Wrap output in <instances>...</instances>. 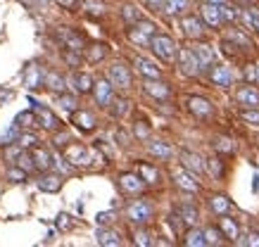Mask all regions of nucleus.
<instances>
[{"label":"nucleus","mask_w":259,"mask_h":247,"mask_svg":"<svg viewBox=\"0 0 259 247\" xmlns=\"http://www.w3.org/2000/svg\"><path fill=\"white\" fill-rule=\"evenodd\" d=\"M207 3H214V5H224L226 0H207Z\"/></svg>","instance_id":"nucleus-63"},{"label":"nucleus","mask_w":259,"mask_h":247,"mask_svg":"<svg viewBox=\"0 0 259 247\" xmlns=\"http://www.w3.org/2000/svg\"><path fill=\"white\" fill-rule=\"evenodd\" d=\"M202 19L207 26L212 29H219L226 19H224V12H221V5H214V3H204L202 5Z\"/></svg>","instance_id":"nucleus-15"},{"label":"nucleus","mask_w":259,"mask_h":247,"mask_svg":"<svg viewBox=\"0 0 259 247\" xmlns=\"http://www.w3.org/2000/svg\"><path fill=\"white\" fill-rule=\"evenodd\" d=\"M221 12H224V19H231V22H233V19H238V10L236 8H228L226 3L221 5Z\"/></svg>","instance_id":"nucleus-57"},{"label":"nucleus","mask_w":259,"mask_h":247,"mask_svg":"<svg viewBox=\"0 0 259 247\" xmlns=\"http://www.w3.org/2000/svg\"><path fill=\"white\" fill-rule=\"evenodd\" d=\"M93 86H95V81L91 74H76V76H74V90H76L79 95L93 93Z\"/></svg>","instance_id":"nucleus-29"},{"label":"nucleus","mask_w":259,"mask_h":247,"mask_svg":"<svg viewBox=\"0 0 259 247\" xmlns=\"http://www.w3.org/2000/svg\"><path fill=\"white\" fill-rule=\"evenodd\" d=\"M183 245L188 247H204L207 245V238H204V231H186V238H183Z\"/></svg>","instance_id":"nucleus-37"},{"label":"nucleus","mask_w":259,"mask_h":247,"mask_svg":"<svg viewBox=\"0 0 259 247\" xmlns=\"http://www.w3.org/2000/svg\"><path fill=\"white\" fill-rule=\"evenodd\" d=\"M126 36H128V40H131V43H136V45H150V40H152V36H150V33H145L143 29H138L136 24L126 31Z\"/></svg>","instance_id":"nucleus-35"},{"label":"nucleus","mask_w":259,"mask_h":247,"mask_svg":"<svg viewBox=\"0 0 259 247\" xmlns=\"http://www.w3.org/2000/svg\"><path fill=\"white\" fill-rule=\"evenodd\" d=\"M138 174H141V178L148 185H157L159 181H162L159 169L155 167V164H150V162H138Z\"/></svg>","instance_id":"nucleus-20"},{"label":"nucleus","mask_w":259,"mask_h":247,"mask_svg":"<svg viewBox=\"0 0 259 247\" xmlns=\"http://www.w3.org/2000/svg\"><path fill=\"white\" fill-rule=\"evenodd\" d=\"M134 133H136V138H141V140H148V136H150V126H148V121L145 119H138L136 121V126H134Z\"/></svg>","instance_id":"nucleus-45"},{"label":"nucleus","mask_w":259,"mask_h":247,"mask_svg":"<svg viewBox=\"0 0 259 247\" xmlns=\"http://www.w3.org/2000/svg\"><path fill=\"white\" fill-rule=\"evenodd\" d=\"M15 121L24 131H31L33 126H38V114H36V110H26V112H22V114H17Z\"/></svg>","instance_id":"nucleus-32"},{"label":"nucleus","mask_w":259,"mask_h":247,"mask_svg":"<svg viewBox=\"0 0 259 247\" xmlns=\"http://www.w3.org/2000/svg\"><path fill=\"white\" fill-rule=\"evenodd\" d=\"M107 57V45L105 43H93L91 48H86V62L88 64H98Z\"/></svg>","instance_id":"nucleus-30"},{"label":"nucleus","mask_w":259,"mask_h":247,"mask_svg":"<svg viewBox=\"0 0 259 247\" xmlns=\"http://www.w3.org/2000/svg\"><path fill=\"white\" fill-rule=\"evenodd\" d=\"M193 53H195L197 62H200V67H202V69H212L214 60H217V55H214L212 45H207V43H200V45H195V48H193Z\"/></svg>","instance_id":"nucleus-21"},{"label":"nucleus","mask_w":259,"mask_h":247,"mask_svg":"<svg viewBox=\"0 0 259 247\" xmlns=\"http://www.w3.org/2000/svg\"><path fill=\"white\" fill-rule=\"evenodd\" d=\"M83 8H86L88 15H93V17L105 15V5H102V3H95V0H86V3H83Z\"/></svg>","instance_id":"nucleus-44"},{"label":"nucleus","mask_w":259,"mask_h":247,"mask_svg":"<svg viewBox=\"0 0 259 247\" xmlns=\"http://www.w3.org/2000/svg\"><path fill=\"white\" fill-rule=\"evenodd\" d=\"M143 90H145L150 97L162 100V103L171 97V88H169V83H164V81H159V79H148L145 83H143Z\"/></svg>","instance_id":"nucleus-11"},{"label":"nucleus","mask_w":259,"mask_h":247,"mask_svg":"<svg viewBox=\"0 0 259 247\" xmlns=\"http://www.w3.org/2000/svg\"><path fill=\"white\" fill-rule=\"evenodd\" d=\"M53 143H55V147H67V145H69V136H67V133H62V136H55L53 138Z\"/></svg>","instance_id":"nucleus-59"},{"label":"nucleus","mask_w":259,"mask_h":247,"mask_svg":"<svg viewBox=\"0 0 259 247\" xmlns=\"http://www.w3.org/2000/svg\"><path fill=\"white\" fill-rule=\"evenodd\" d=\"M93 97H95V103H98V107H110L112 100H114V86H112V81L110 79L95 81Z\"/></svg>","instance_id":"nucleus-8"},{"label":"nucleus","mask_w":259,"mask_h":247,"mask_svg":"<svg viewBox=\"0 0 259 247\" xmlns=\"http://www.w3.org/2000/svg\"><path fill=\"white\" fill-rule=\"evenodd\" d=\"M181 216H183V221H186V226H195L197 219H200V212H197L195 205H190V202H183V205H179V209H176Z\"/></svg>","instance_id":"nucleus-31"},{"label":"nucleus","mask_w":259,"mask_h":247,"mask_svg":"<svg viewBox=\"0 0 259 247\" xmlns=\"http://www.w3.org/2000/svg\"><path fill=\"white\" fill-rule=\"evenodd\" d=\"M219 228L224 231V235H226L228 240H233V242L240 238V226H238L236 219H231L228 214L219 216Z\"/></svg>","instance_id":"nucleus-25"},{"label":"nucleus","mask_w":259,"mask_h":247,"mask_svg":"<svg viewBox=\"0 0 259 247\" xmlns=\"http://www.w3.org/2000/svg\"><path fill=\"white\" fill-rule=\"evenodd\" d=\"M145 185L148 183L141 178V174H121L119 176V188H121V192H126V195H138V192H143Z\"/></svg>","instance_id":"nucleus-12"},{"label":"nucleus","mask_w":259,"mask_h":247,"mask_svg":"<svg viewBox=\"0 0 259 247\" xmlns=\"http://www.w3.org/2000/svg\"><path fill=\"white\" fill-rule=\"evenodd\" d=\"M134 242L136 245H143V247H148V245H152V240H150V233L148 231H136L134 233Z\"/></svg>","instance_id":"nucleus-49"},{"label":"nucleus","mask_w":259,"mask_h":247,"mask_svg":"<svg viewBox=\"0 0 259 247\" xmlns=\"http://www.w3.org/2000/svg\"><path fill=\"white\" fill-rule=\"evenodd\" d=\"M257 64L254 62H250V64H245V81L247 83H257Z\"/></svg>","instance_id":"nucleus-50"},{"label":"nucleus","mask_w":259,"mask_h":247,"mask_svg":"<svg viewBox=\"0 0 259 247\" xmlns=\"http://www.w3.org/2000/svg\"><path fill=\"white\" fill-rule=\"evenodd\" d=\"M107 79L112 81V86L121 88V90H128L131 83H134V76H131V69L126 67L124 62H114L107 69Z\"/></svg>","instance_id":"nucleus-4"},{"label":"nucleus","mask_w":259,"mask_h":247,"mask_svg":"<svg viewBox=\"0 0 259 247\" xmlns=\"http://www.w3.org/2000/svg\"><path fill=\"white\" fill-rule=\"evenodd\" d=\"M95 238H98V242L105 247H119L121 245V235H119L117 231H112V228H98V233H95Z\"/></svg>","instance_id":"nucleus-27"},{"label":"nucleus","mask_w":259,"mask_h":247,"mask_svg":"<svg viewBox=\"0 0 259 247\" xmlns=\"http://www.w3.org/2000/svg\"><path fill=\"white\" fill-rule=\"evenodd\" d=\"M36 143H38V138H36L33 131H22V136H19V140H17V145H19L22 150H33Z\"/></svg>","instance_id":"nucleus-40"},{"label":"nucleus","mask_w":259,"mask_h":247,"mask_svg":"<svg viewBox=\"0 0 259 247\" xmlns=\"http://www.w3.org/2000/svg\"><path fill=\"white\" fill-rule=\"evenodd\" d=\"M5 178H8L10 183H24V181H26V169H22L19 164H17V167H10Z\"/></svg>","instance_id":"nucleus-41"},{"label":"nucleus","mask_w":259,"mask_h":247,"mask_svg":"<svg viewBox=\"0 0 259 247\" xmlns=\"http://www.w3.org/2000/svg\"><path fill=\"white\" fill-rule=\"evenodd\" d=\"M64 162H69V167H91L93 152L81 143H69L64 147Z\"/></svg>","instance_id":"nucleus-3"},{"label":"nucleus","mask_w":259,"mask_h":247,"mask_svg":"<svg viewBox=\"0 0 259 247\" xmlns=\"http://www.w3.org/2000/svg\"><path fill=\"white\" fill-rule=\"evenodd\" d=\"M204 238H207V245H221L224 242V231L217 228V226H209V228H204Z\"/></svg>","instance_id":"nucleus-39"},{"label":"nucleus","mask_w":259,"mask_h":247,"mask_svg":"<svg viewBox=\"0 0 259 247\" xmlns=\"http://www.w3.org/2000/svg\"><path fill=\"white\" fill-rule=\"evenodd\" d=\"M240 245H252V247L257 245L259 247V233H250L245 240H240Z\"/></svg>","instance_id":"nucleus-60"},{"label":"nucleus","mask_w":259,"mask_h":247,"mask_svg":"<svg viewBox=\"0 0 259 247\" xmlns=\"http://www.w3.org/2000/svg\"><path fill=\"white\" fill-rule=\"evenodd\" d=\"M243 19H245V22H247V24H250V26H254V29H257V31H259V17L254 15L252 10H247V12H243Z\"/></svg>","instance_id":"nucleus-53"},{"label":"nucleus","mask_w":259,"mask_h":247,"mask_svg":"<svg viewBox=\"0 0 259 247\" xmlns=\"http://www.w3.org/2000/svg\"><path fill=\"white\" fill-rule=\"evenodd\" d=\"M236 100L238 105H243V107H247V110H259V90H254L250 86H243L236 90Z\"/></svg>","instance_id":"nucleus-16"},{"label":"nucleus","mask_w":259,"mask_h":247,"mask_svg":"<svg viewBox=\"0 0 259 247\" xmlns=\"http://www.w3.org/2000/svg\"><path fill=\"white\" fill-rule=\"evenodd\" d=\"M174 183L179 185L181 190H186V192H197L200 190V183L195 181V176H193V171H188L186 167H181V169H174Z\"/></svg>","instance_id":"nucleus-10"},{"label":"nucleus","mask_w":259,"mask_h":247,"mask_svg":"<svg viewBox=\"0 0 259 247\" xmlns=\"http://www.w3.org/2000/svg\"><path fill=\"white\" fill-rule=\"evenodd\" d=\"M95 219H98V223H100V226H110V223L114 221V212H100Z\"/></svg>","instance_id":"nucleus-52"},{"label":"nucleus","mask_w":259,"mask_h":247,"mask_svg":"<svg viewBox=\"0 0 259 247\" xmlns=\"http://www.w3.org/2000/svg\"><path fill=\"white\" fill-rule=\"evenodd\" d=\"M134 64H136V69H138L145 79H159V76H162V69H159L155 62L145 60V57H136Z\"/></svg>","instance_id":"nucleus-22"},{"label":"nucleus","mask_w":259,"mask_h":247,"mask_svg":"<svg viewBox=\"0 0 259 247\" xmlns=\"http://www.w3.org/2000/svg\"><path fill=\"white\" fill-rule=\"evenodd\" d=\"M136 26H138V29H143L145 33H150V36H155V29H157V26L152 24V22H145V19H141V22H136Z\"/></svg>","instance_id":"nucleus-56"},{"label":"nucleus","mask_w":259,"mask_h":247,"mask_svg":"<svg viewBox=\"0 0 259 247\" xmlns=\"http://www.w3.org/2000/svg\"><path fill=\"white\" fill-rule=\"evenodd\" d=\"M181 29H183V33L193 40H197V38H202L204 36V22L195 15L183 17V19H181Z\"/></svg>","instance_id":"nucleus-14"},{"label":"nucleus","mask_w":259,"mask_h":247,"mask_svg":"<svg viewBox=\"0 0 259 247\" xmlns=\"http://www.w3.org/2000/svg\"><path fill=\"white\" fill-rule=\"evenodd\" d=\"M252 12H254V15H257V17H259V8H252Z\"/></svg>","instance_id":"nucleus-64"},{"label":"nucleus","mask_w":259,"mask_h":247,"mask_svg":"<svg viewBox=\"0 0 259 247\" xmlns=\"http://www.w3.org/2000/svg\"><path fill=\"white\" fill-rule=\"evenodd\" d=\"M31 157L33 162H36V169H40V171H50V167H53V157H50V152L46 150V147H33L31 150Z\"/></svg>","instance_id":"nucleus-28"},{"label":"nucleus","mask_w":259,"mask_h":247,"mask_svg":"<svg viewBox=\"0 0 259 247\" xmlns=\"http://www.w3.org/2000/svg\"><path fill=\"white\" fill-rule=\"evenodd\" d=\"M57 38L62 40V45L67 50H74V53H83L86 45H83V36L79 31H74L69 26H60V31H57Z\"/></svg>","instance_id":"nucleus-6"},{"label":"nucleus","mask_w":259,"mask_h":247,"mask_svg":"<svg viewBox=\"0 0 259 247\" xmlns=\"http://www.w3.org/2000/svg\"><path fill=\"white\" fill-rule=\"evenodd\" d=\"M60 8H64V10H69V12H74V10L79 8V0H55Z\"/></svg>","instance_id":"nucleus-58"},{"label":"nucleus","mask_w":259,"mask_h":247,"mask_svg":"<svg viewBox=\"0 0 259 247\" xmlns=\"http://www.w3.org/2000/svg\"><path fill=\"white\" fill-rule=\"evenodd\" d=\"M179 67H181V72L186 74V76H197V74L202 72V67H200V62H197L193 48L179 50Z\"/></svg>","instance_id":"nucleus-9"},{"label":"nucleus","mask_w":259,"mask_h":247,"mask_svg":"<svg viewBox=\"0 0 259 247\" xmlns=\"http://www.w3.org/2000/svg\"><path fill=\"white\" fill-rule=\"evenodd\" d=\"M36 185H38L40 192H60V188H62V176L43 171V176L38 178V183Z\"/></svg>","instance_id":"nucleus-19"},{"label":"nucleus","mask_w":259,"mask_h":247,"mask_svg":"<svg viewBox=\"0 0 259 247\" xmlns=\"http://www.w3.org/2000/svg\"><path fill=\"white\" fill-rule=\"evenodd\" d=\"M207 169H209V174H212L214 178H224V174H226V164H224L219 157H212V160L207 162Z\"/></svg>","instance_id":"nucleus-42"},{"label":"nucleus","mask_w":259,"mask_h":247,"mask_svg":"<svg viewBox=\"0 0 259 247\" xmlns=\"http://www.w3.org/2000/svg\"><path fill=\"white\" fill-rule=\"evenodd\" d=\"M148 152L152 157H157V160L166 162L174 157V147L169 143H162V140H150L148 143Z\"/></svg>","instance_id":"nucleus-23"},{"label":"nucleus","mask_w":259,"mask_h":247,"mask_svg":"<svg viewBox=\"0 0 259 247\" xmlns=\"http://www.w3.org/2000/svg\"><path fill=\"white\" fill-rule=\"evenodd\" d=\"M22 81L29 90H40V88H46V72L40 69L38 64L29 62L22 72Z\"/></svg>","instance_id":"nucleus-5"},{"label":"nucleus","mask_w":259,"mask_h":247,"mask_svg":"<svg viewBox=\"0 0 259 247\" xmlns=\"http://www.w3.org/2000/svg\"><path fill=\"white\" fill-rule=\"evenodd\" d=\"M181 162H183V167L188 169V171H193V174H202L204 169H207L202 157L195 155V152H181Z\"/></svg>","instance_id":"nucleus-24"},{"label":"nucleus","mask_w":259,"mask_h":247,"mask_svg":"<svg viewBox=\"0 0 259 247\" xmlns=\"http://www.w3.org/2000/svg\"><path fill=\"white\" fill-rule=\"evenodd\" d=\"M143 3H145V8H150L152 12H159V10H164L166 0H143Z\"/></svg>","instance_id":"nucleus-55"},{"label":"nucleus","mask_w":259,"mask_h":247,"mask_svg":"<svg viewBox=\"0 0 259 247\" xmlns=\"http://www.w3.org/2000/svg\"><path fill=\"white\" fill-rule=\"evenodd\" d=\"M214 150L219 152V155H233V152H236V143L226 136H219L214 140Z\"/></svg>","instance_id":"nucleus-38"},{"label":"nucleus","mask_w":259,"mask_h":247,"mask_svg":"<svg viewBox=\"0 0 259 247\" xmlns=\"http://www.w3.org/2000/svg\"><path fill=\"white\" fill-rule=\"evenodd\" d=\"M209 79H212L214 86H219V88L233 86V72H231V67H226V64H217L212 69V74H209Z\"/></svg>","instance_id":"nucleus-17"},{"label":"nucleus","mask_w":259,"mask_h":247,"mask_svg":"<svg viewBox=\"0 0 259 247\" xmlns=\"http://www.w3.org/2000/svg\"><path fill=\"white\" fill-rule=\"evenodd\" d=\"M57 228H60V231H71V228H74L71 216H67V214H60V216H57Z\"/></svg>","instance_id":"nucleus-51"},{"label":"nucleus","mask_w":259,"mask_h":247,"mask_svg":"<svg viewBox=\"0 0 259 247\" xmlns=\"http://www.w3.org/2000/svg\"><path fill=\"white\" fill-rule=\"evenodd\" d=\"M36 114H38V126L46 128V131H53V133H55L57 128L62 126V121L57 119V114L50 112L48 107H36Z\"/></svg>","instance_id":"nucleus-18"},{"label":"nucleus","mask_w":259,"mask_h":247,"mask_svg":"<svg viewBox=\"0 0 259 247\" xmlns=\"http://www.w3.org/2000/svg\"><path fill=\"white\" fill-rule=\"evenodd\" d=\"M188 8H190V0H166L164 3V12L166 15H171V17L183 15Z\"/></svg>","instance_id":"nucleus-34"},{"label":"nucleus","mask_w":259,"mask_h":247,"mask_svg":"<svg viewBox=\"0 0 259 247\" xmlns=\"http://www.w3.org/2000/svg\"><path fill=\"white\" fill-rule=\"evenodd\" d=\"M112 117L114 119H121L126 112H128V100H124V97H119V100H112Z\"/></svg>","instance_id":"nucleus-43"},{"label":"nucleus","mask_w":259,"mask_h":247,"mask_svg":"<svg viewBox=\"0 0 259 247\" xmlns=\"http://www.w3.org/2000/svg\"><path fill=\"white\" fill-rule=\"evenodd\" d=\"M150 50H152L159 60H164V62H174V60L179 57V45H176V40H174L171 36H164V33H155V36H152Z\"/></svg>","instance_id":"nucleus-1"},{"label":"nucleus","mask_w":259,"mask_h":247,"mask_svg":"<svg viewBox=\"0 0 259 247\" xmlns=\"http://www.w3.org/2000/svg\"><path fill=\"white\" fill-rule=\"evenodd\" d=\"M188 110L193 117H197V119H212L214 117V105L202 95L188 97Z\"/></svg>","instance_id":"nucleus-7"},{"label":"nucleus","mask_w":259,"mask_h":247,"mask_svg":"<svg viewBox=\"0 0 259 247\" xmlns=\"http://www.w3.org/2000/svg\"><path fill=\"white\" fill-rule=\"evenodd\" d=\"M71 124L79 128V131H83V133H91V131L98 126V119H95L93 112L76 110V112H71Z\"/></svg>","instance_id":"nucleus-13"},{"label":"nucleus","mask_w":259,"mask_h":247,"mask_svg":"<svg viewBox=\"0 0 259 247\" xmlns=\"http://www.w3.org/2000/svg\"><path fill=\"white\" fill-rule=\"evenodd\" d=\"M252 188H254V192H259V174L254 176V183H252Z\"/></svg>","instance_id":"nucleus-62"},{"label":"nucleus","mask_w":259,"mask_h":247,"mask_svg":"<svg viewBox=\"0 0 259 247\" xmlns=\"http://www.w3.org/2000/svg\"><path fill=\"white\" fill-rule=\"evenodd\" d=\"M183 223H186V221H183V216H181L179 212L169 216V226L174 228V233H176V235H181V233H186V228H183Z\"/></svg>","instance_id":"nucleus-46"},{"label":"nucleus","mask_w":259,"mask_h":247,"mask_svg":"<svg viewBox=\"0 0 259 247\" xmlns=\"http://www.w3.org/2000/svg\"><path fill=\"white\" fill-rule=\"evenodd\" d=\"M126 216L128 221L136 223V226H148L152 219H155V205L150 200H136L126 207Z\"/></svg>","instance_id":"nucleus-2"},{"label":"nucleus","mask_w":259,"mask_h":247,"mask_svg":"<svg viewBox=\"0 0 259 247\" xmlns=\"http://www.w3.org/2000/svg\"><path fill=\"white\" fill-rule=\"evenodd\" d=\"M121 15H124L126 22H131V24H136V22H141V12L136 8H131V5H126L124 10H121Z\"/></svg>","instance_id":"nucleus-48"},{"label":"nucleus","mask_w":259,"mask_h":247,"mask_svg":"<svg viewBox=\"0 0 259 247\" xmlns=\"http://www.w3.org/2000/svg\"><path fill=\"white\" fill-rule=\"evenodd\" d=\"M60 107H62V110H67V112H76V97L60 93Z\"/></svg>","instance_id":"nucleus-47"},{"label":"nucleus","mask_w":259,"mask_h":247,"mask_svg":"<svg viewBox=\"0 0 259 247\" xmlns=\"http://www.w3.org/2000/svg\"><path fill=\"white\" fill-rule=\"evenodd\" d=\"M22 3H24V5H26L29 10H40L43 5H46V0H22Z\"/></svg>","instance_id":"nucleus-61"},{"label":"nucleus","mask_w":259,"mask_h":247,"mask_svg":"<svg viewBox=\"0 0 259 247\" xmlns=\"http://www.w3.org/2000/svg\"><path fill=\"white\" fill-rule=\"evenodd\" d=\"M22 131H24V128L15 121V124H12V126H10L3 136H0V145H3V147H8V145L17 143V140H19V136H22Z\"/></svg>","instance_id":"nucleus-36"},{"label":"nucleus","mask_w":259,"mask_h":247,"mask_svg":"<svg viewBox=\"0 0 259 247\" xmlns=\"http://www.w3.org/2000/svg\"><path fill=\"white\" fill-rule=\"evenodd\" d=\"M64 83H67V81H64V76L60 72H53V69H50V72L46 74V88H50V90L62 93V90H64Z\"/></svg>","instance_id":"nucleus-33"},{"label":"nucleus","mask_w":259,"mask_h":247,"mask_svg":"<svg viewBox=\"0 0 259 247\" xmlns=\"http://www.w3.org/2000/svg\"><path fill=\"white\" fill-rule=\"evenodd\" d=\"M243 119L250 121V124H254V126H259V110H247V112H243Z\"/></svg>","instance_id":"nucleus-54"},{"label":"nucleus","mask_w":259,"mask_h":247,"mask_svg":"<svg viewBox=\"0 0 259 247\" xmlns=\"http://www.w3.org/2000/svg\"><path fill=\"white\" fill-rule=\"evenodd\" d=\"M209 209H212L217 216L231 214V209H233V202H231L226 195H212V197H209Z\"/></svg>","instance_id":"nucleus-26"}]
</instances>
